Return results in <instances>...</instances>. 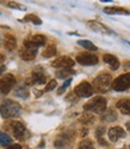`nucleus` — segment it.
<instances>
[{"mask_svg":"<svg viewBox=\"0 0 130 149\" xmlns=\"http://www.w3.org/2000/svg\"><path fill=\"white\" fill-rule=\"evenodd\" d=\"M4 45H5V48L7 51H13L16 48V46H17V41L12 35H7V36H5Z\"/></svg>","mask_w":130,"mask_h":149,"instance_id":"nucleus-16","label":"nucleus"},{"mask_svg":"<svg viewBox=\"0 0 130 149\" xmlns=\"http://www.w3.org/2000/svg\"><path fill=\"white\" fill-rule=\"evenodd\" d=\"M7 149H22L21 144H11V146H8Z\"/></svg>","mask_w":130,"mask_h":149,"instance_id":"nucleus-31","label":"nucleus"},{"mask_svg":"<svg viewBox=\"0 0 130 149\" xmlns=\"http://www.w3.org/2000/svg\"><path fill=\"white\" fill-rule=\"evenodd\" d=\"M78 149H95V148H94V146H93L90 139H85V141H82L80 143Z\"/></svg>","mask_w":130,"mask_h":149,"instance_id":"nucleus-25","label":"nucleus"},{"mask_svg":"<svg viewBox=\"0 0 130 149\" xmlns=\"http://www.w3.org/2000/svg\"><path fill=\"white\" fill-rule=\"evenodd\" d=\"M4 71H5V66L3 65V66H0V74H1V73H3Z\"/></svg>","mask_w":130,"mask_h":149,"instance_id":"nucleus-32","label":"nucleus"},{"mask_svg":"<svg viewBox=\"0 0 130 149\" xmlns=\"http://www.w3.org/2000/svg\"><path fill=\"white\" fill-rule=\"evenodd\" d=\"M75 65V61H73L71 58L69 57H60L58 59H55L52 63L53 68H60V69H72V66Z\"/></svg>","mask_w":130,"mask_h":149,"instance_id":"nucleus-8","label":"nucleus"},{"mask_svg":"<svg viewBox=\"0 0 130 149\" xmlns=\"http://www.w3.org/2000/svg\"><path fill=\"white\" fill-rule=\"evenodd\" d=\"M104 61L107 63L112 70H118V68L120 66L119 60L115 57V55H111V54H105L104 55Z\"/></svg>","mask_w":130,"mask_h":149,"instance_id":"nucleus-13","label":"nucleus"},{"mask_svg":"<svg viewBox=\"0 0 130 149\" xmlns=\"http://www.w3.org/2000/svg\"><path fill=\"white\" fill-rule=\"evenodd\" d=\"M87 25L89 26V29H92L93 31H98V33H101V34H111V31L104 24H101L96 21H89L87 22Z\"/></svg>","mask_w":130,"mask_h":149,"instance_id":"nucleus-9","label":"nucleus"},{"mask_svg":"<svg viewBox=\"0 0 130 149\" xmlns=\"http://www.w3.org/2000/svg\"><path fill=\"white\" fill-rule=\"evenodd\" d=\"M111 86H112V78H111L110 73H100L99 76L93 82V88H94L98 93H105L107 91Z\"/></svg>","mask_w":130,"mask_h":149,"instance_id":"nucleus-2","label":"nucleus"},{"mask_svg":"<svg viewBox=\"0 0 130 149\" xmlns=\"http://www.w3.org/2000/svg\"><path fill=\"white\" fill-rule=\"evenodd\" d=\"M77 43L80 46H82V47H85L86 49H88V51H96L98 49V47L94 43L90 42V41H87V40H80Z\"/></svg>","mask_w":130,"mask_h":149,"instance_id":"nucleus-19","label":"nucleus"},{"mask_svg":"<svg viewBox=\"0 0 130 149\" xmlns=\"http://www.w3.org/2000/svg\"><path fill=\"white\" fill-rule=\"evenodd\" d=\"M104 11L108 15H130V11L123 7H105Z\"/></svg>","mask_w":130,"mask_h":149,"instance_id":"nucleus-15","label":"nucleus"},{"mask_svg":"<svg viewBox=\"0 0 130 149\" xmlns=\"http://www.w3.org/2000/svg\"><path fill=\"white\" fill-rule=\"evenodd\" d=\"M31 79L36 84H43L46 82V76L42 71H34L31 74Z\"/></svg>","mask_w":130,"mask_h":149,"instance_id":"nucleus-17","label":"nucleus"},{"mask_svg":"<svg viewBox=\"0 0 130 149\" xmlns=\"http://www.w3.org/2000/svg\"><path fill=\"white\" fill-rule=\"evenodd\" d=\"M0 113L3 118H12L21 114V106L13 100H4L0 106Z\"/></svg>","mask_w":130,"mask_h":149,"instance_id":"nucleus-1","label":"nucleus"},{"mask_svg":"<svg viewBox=\"0 0 130 149\" xmlns=\"http://www.w3.org/2000/svg\"><path fill=\"white\" fill-rule=\"evenodd\" d=\"M55 52H57V49H55V46L50 45L48 47H46V49L43 51L42 57H43V58H51V57H54Z\"/></svg>","mask_w":130,"mask_h":149,"instance_id":"nucleus-20","label":"nucleus"},{"mask_svg":"<svg viewBox=\"0 0 130 149\" xmlns=\"http://www.w3.org/2000/svg\"><path fill=\"white\" fill-rule=\"evenodd\" d=\"M104 131H105V129L104 127H99L98 130H96V137H98V139H99V142H100V144H103V146H107L108 143L104 139Z\"/></svg>","mask_w":130,"mask_h":149,"instance_id":"nucleus-23","label":"nucleus"},{"mask_svg":"<svg viewBox=\"0 0 130 149\" xmlns=\"http://www.w3.org/2000/svg\"><path fill=\"white\" fill-rule=\"evenodd\" d=\"M127 126H128V129L130 130V123H128V124H127Z\"/></svg>","mask_w":130,"mask_h":149,"instance_id":"nucleus-34","label":"nucleus"},{"mask_svg":"<svg viewBox=\"0 0 130 149\" xmlns=\"http://www.w3.org/2000/svg\"><path fill=\"white\" fill-rule=\"evenodd\" d=\"M70 83H71V78H69V79H66V81H65V83L63 84V87H62V88L59 89V91H58L59 94H62V93H63V91H64L65 89H66V88H68V87L70 86Z\"/></svg>","mask_w":130,"mask_h":149,"instance_id":"nucleus-29","label":"nucleus"},{"mask_svg":"<svg viewBox=\"0 0 130 149\" xmlns=\"http://www.w3.org/2000/svg\"><path fill=\"white\" fill-rule=\"evenodd\" d=\"M15 94H16L17 96L22 97V99H27L28 95H29V91L25 89V87H22V88H18V89L15 91Z\"/></svg>","mask_w":130,"mask_h":149,"instance_id":"nucleus-24","label":"nucleus"},{"mask_svg":"<svg viewBox=\"0 0 130 149\" xmlns=\"http://www.w3.org/2000/svg\"><path fill=\"white\" fill-rule=\"evenodd\" d=\"M15 84H16V78L13 74H10V73L5 74L4 77L0 78V93H3V94L10 93V90Z\"/></svg>","mask_w":130,"mask_h":149,"instance_id":"nucleus-5","label":"nucleus"},{"mask_svg":"<svg viewBox=\"0 0 130 149\" xmlns=\"http://www.w3.org/2000/svg\"><path fill=\"white\" fill-rule=\"evenodd\" d=\"M76 60L82 65H95L99 61L96 55L92 53H80L76 57Z\"/></svg>","mask_w":130,"mask_h":149,"instance_id":"nucleus-7","label":"nucleus"},{"mask_svg":"<svg viewBox=\"0 0 130 149\" xmlns=\"http://www.w3.org/2000/svg\"><path fill=\"white\" fill-rule=\"evenodd\" d=\"M11 129L13 131V135L17 138H22L25 134V127L21 122H12L11 123Z\"/></svg>","mask_w":130,"mask_h":149,"instance_id":"nucleus-11","label":"nucleus"},{"mask_svg":"<svg viewBox=\"0 0 130 149\" xmlns=\"http://www.w3.org/2000/svg\"><path fill=\"white\" fill-rule=\"evenodd\" d=\"M72 74H75V70L73 69H60L57 71V77L58 78H66Z\"/></svg>","mask_w":130,"mask_h":149,"instance_id":"nucleus-18","label":"nucleus"},{"mask_svg":"<svg viewBox=\"0 0 130 149\" xmlns=\"http://www.w3.org/2000/svg\"><path fill=\"white\" fill-rule=\"evenodd\" d=\"M111 87L117 91H123V90H127L128 88H130V73H125V74H122V76L117 77L112 82V86Z\"/></svg>","mask_w":130,"mask_h":149,"instance_id":"nucleus-4","label":"nucleus"},{"mask_svg":"<svg viewBox=\"0 0 130 149\" xmlns=\"http://www.w3.org/2000/svg\"><path fill=\"white\" fill-rule=\"evenodd\" d=\"M55 86H57V82H55L54 79H52L48 84H47V87L45 88V91H51V90H53L54 88H55Z\"/></svg>","mask_w":130,"mask_h":149,"instance_id":"nucleus-28","label":"nucleus"},{"mask_svg":"<svg viewBox=\"0 0 130 149\" xmlns=\"http://www.w3.org/2000/svg\"><path fill=\"white\" fill-rule=\"evenodd\" d=\"M129 45H130V42H129Z\"/></svg>","mask_w":130,"mask_h":149,"instance_id":"nucleus-35","label":"nucleus"},{"mask_svg":"<svg viewBox=\"0 0 130 149\" xmlns=\"http://www.w3.org/2000/svg\"><path fill=\"white\" fill-rule=\"evenodd\" d=\"M24 19L27 21V22H33L34 24H41V19H40V18H38V17H36L35 15H28V16H25V18H24Z\"/></svg>","mask_w":130,"mask_h":149,"instance_id":"nucleus-26","label":"nucleus"},{"mask_svg":"<svg viewBox=\"0 0 130 149\" xmlns=\"http://www.w3.org/2000/svg\"><path fill=\"white\" fill-rule=\"evenodd\" d=\"M36 53H38V49H30L27 47H23L20 51V55L23 60H33L36 57Z\"/></svg>","mask_w":130,"mask_h":149,"instance_id":"nucleus-12","label":"nucleus"},{"mask_svg":"<svg viewBox=\"0 0 130 149\" xmlns=\"http://www.w3.org/2000/svg\"><path fill=\"white\" fill-rule=\"evenodd\" d=\"M117 107L123 114L129 116L130 114V99H123L117 102Z\"/></svg>","mask_w":130,"mask_h":149,"instance_id":"nucleus-14","label":"nucleus"},{"mask_svg":"<svg viewBox=\"0 0 130 149\" xmlns=\"http://www.w3.org/2000/svg\"><path fill=\"white\" fill-rule=\"evenodd\" d=\"M85 109L92 113H103L106 109V100L103 96H96L85 105Z\"/></svg>","mask_w":130,"mask_h":149,"instance_id":"nucleus-3","label":"nucleus"},{"mask_svg":"<svg viewBox=\"0 0 130 149\" xmlns=\"http://www.w3.org/2000/svg\"><path fill=\"white\" fill-rule=\"evenodd\" d=\"M75 94L78 95L80 97H89L93 95V87L88 82H81L80 84L75 88Z\"/></svg>","mask_w":130,"mask_h":149,"instance_id":"nucleus-6","label":"nucleus"},{"mask_svg":"<svg viewBox=\"0 0 130 149\" xmlns=\"http://www.w3.org/2000/svg\"><path fill=\"white\" fill-rule=\"evenodd\" d=\"M12 143V138L5 132H0V144L1 146H10Z\"/></svg>","mask_w":130,"mask_h":149,"instance_id":"nucleus-22","label":"nucleus"},{"mask_svg":"<svg viewBox=\"0 0 130 149\" xmlns=\"http://www.w3.org/2000/svg\"><path fill=\"white\" fill-rule=\"evenodd\" d=\"M31 42H34L35 45H38L39 47L40 46H42V45H45V42H46V37L43 36V35H34V36H31L30 39H29Z\"/></svg>","mask_w":130,"mask_h":149,"instance_id":"nucleus-21","label":"nucleus"},{"mask_svg":"<svg viewBox=\"0 0 130 149\" xmlns=\"http://www.w3.org/2000/svg\"><path fill=\"white\" fill-rule=\"evenodd\" d=\"M107 122H111V120H116L117 119V116H116V113H115V111H108V113H107V116H105L104 117Z\"/></svg>","mask_w":130,"mask_h":149,"instance_id":"nucleus-27","label":"nucleus"},{"mask_svg":"<svg viewBox=\"0 0 130 149\" xmlns=\"http://www.w3.org/2000/svg\"><path fill=\"white\" fill-rule=\"evenodd\" d=\"M7 5H8V6H11V7L17 8V10H24V8H23L21 5H18L17 3H7Z\"/></svg>","mask_w":130,"mask_h":149,"instance_id":"nucleus-30","label":"nucleus"},{"mask_svg":"<svg viewBox=\"0 0 130 149\" xmlns=\"http://www.w3.org/2000/svg\"><path fill=\"white\" fill-rule=\"evenodd\" d=\"M108 137H110V139L112 142H117L119 138L125 137V131H124L122 127H119V126L111 127L108 130Z\"/></svg>","mask_w":130,"mask_h":149,"instance_id":"nucleus-10","label":"nucleus"},{"mask_svg":"<svg viewBox=\"0 0 130 149\" xmlns=\"http://www.w3.org/2000/svg\"><path fill=\"white\" fill-rule=\"evenodd\" d=\"M4 61V55H1V54H0V64H1Z\"/></svg>","mask_w":130,"mask_h":149,"instance_id":"nucleus-33","label":"nucleus"}]
</instances>
